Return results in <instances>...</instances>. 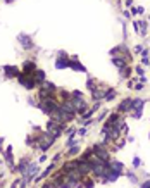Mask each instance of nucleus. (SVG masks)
<instances>
[{"label": "nucleus", "mask_w": 150, "mask_h": 188, "mask_svg": "<svg viewBox=\"0 0 150 188\" xmlns=\"http://www.w3.org/2000/svg\"><path fill=\"white\" fill-rule=\"evenodd\" d=\"M36 142H38V150L40 152H47L48 148L55 143V138L50 133H41V135L36 136Z\"/></svg>", "instance_id": "1"}, {"label": "nucleus", "mask_w": 150, "mask_h": 188, "mask_svg": "<svg viewBox=\"0 0 150 188\" xmlns=\"http://www.w3.org/2000/svg\"><path fill=\"white\" fill-rule=\"evenodd\" d=\"M38 164H40V162H29L26 173L22 174V178H21V180L26 181V183H29L31 180H34V178L38 176V174H36V173H38Z\"/></svg>", "instance_id": "2"}, {"label": "nucleus", "mask_w": 150, "mask_h": 188, "mask_svg": "<svg viewBox=\"0 0 150 188\" xmlns=\"http://www.w3.org/2000/svg\"><path fill=\"white\" fill-rule=\"evenodd\" d=\"M93 155H97L98 159H102V160H110V152H109V148H105L104 143H98V145L93 147Z\"/></svg>", "instance_id": "3"}, {"label": "nucleus", "mask_w": 150, "mask_h": 188, "mask_svg": "<svg viewBox=\"0 0 150 188\" xmlns=\"http://www.w3.org/2000/svg\"><path fill=\"white\" fill-rule=\"evenodd\" d=\"M17 81H19V85L22 86V88H26V90H34V88H36V83H34L33 76H28V74H24V73L17 78Z\"/></svg>", "instance_id": "4"}, {"label": "nucleus", "mask_w": 150, "mask_h": 188, "mask_svg": "<svg viewBox=\"0 0 150 188\" xmlns=\"http://www.w3.org/2000/svg\"><path fill=\"white\" fill-rule=\"evenodd\" d=\"M17 42L21 43V47L24 50H33L34 49V42L31 40V36L26 35V33H19V35H17Z\"/></svg>", "instance_id": "5"}, {"label": "nucleus", "mask_w": 150, "mask_h": 188, "mask_svg": "<svg viewBox=\"0 0 150 188\" xmlns=\"http://www.w3.org/2000/svg\"><path fill=\"white\" fill-rule=\"evenodd\" d=\"M2 69H4V76H5L7 79H10V78H19L21 74H22L19 71V67H16V66H4Z\"/></svg>", "instance_id": "6"}, {"label": "nucleus", "mask_w": 150, "mask_h": 188, "mask_svg": "<svg viewBox=\"0 0 150 188\" xmlns=\"http://www.w3.org/2000/svg\"><path fill=\"white\" fill-rule=\"evenodd\" d=\"M4 160L7 162V166H9V169L10 171H17L16 169V166H14V155H12V145H9L4 150Z\"/></svg>", "instance_id": "7"}, {"label": "nucleus", "mask_w": 150, "mask_h": 188, "mask_svg": "<svg viewBox=\"0 0 150 188\" xmlns=\"http://www.w3.org/2000/svg\"><path fill=\"white\" fill-rule=\"evenodd\" d=\"M69 67L74 69V71H78V73H86V67L78 61V57H76V55H73V59L69 61Z\"/></svg>", "instance_id": "8"}, {"label": "nucleus", "mask_w": 150, "mask_h": 188, "mask_svg": "<svg viewBox=\"0 0 150 188\" xmlns=\"http://www.w3.org/2000/svg\"><path fill=\"white\" fill-rule=\"evenodd\" d=\"M36 69H38V67H36V64H34L33 61H26V62L22 64V73L28 74V76H33V73Z\"/></svg>", "instance_id": "9"}, {"label": "nucleus", "mask_w": 150, "mask_h": 188, "mask_svg": "<svg viewBox=\"0 0 150 188\" xmlns=\"http://www.w3.org/2000/svg\"><path fill=\"white\" fill-rule=\"evenodd\" d=\"M117 111H119V112H130V111H133V98H124L123 102L119 104Z\"/></svg>", "instance_id": "10"}, {"label": "nucleus", "mask_w": 150, "mask_h": 188, "mask_svg": "<svg viewBox=\"0 0 150 188\" xmlns=\"http://www.w3.org/2000/svg\"><path fill=\"white\" fill-rule=\"evenodd\" d=\"M33 79H34V83H36V86H40V85H43L47 79H45V71L43 69H36L33 73Z\"/></svg>", "instance_id": "11"}, {"label": "nucleus", "mask_w": 150, "mask_h": 188, "mask_svg": "<svg viewBox=\"0 0 150 188\" xmlns=\"http://www.w3.org/2000/svg\"><path fill=\"white\" fill-rule=\"evenodd\" d=\"M54 169H55V162H52V164H50V166H48L47 169H45V171H43V173H41V174H38V176L34 178V181H36V183H40V181H43L45 178H48V176H50V173H52Z\"/></svg>", "instance_id": "12"}, {"label": "nucleus", "mask_w": 150, "mask_h": 188, "mask_svg": "<svg viewBox=\"0 0 150 188\" xmlns=\"http://www.w3.org/2000/svg\"><path fill=\"white\" fill-rule=\"evenodd\" d=\"M38 88H40V91H47V93H55V91H57V86H55L52 81H45V83L40 85Z\"/></svg>", "instance_id": "13"}, {"label": "nucleus", "mask_w": 150, "mask_h": 188, "mask_svg": "<svg viewBox=\"0 0 150 188\" xmlns=\"http://www.w3.org/2000/svg\"><path fill=\"white\" fill-rule=\"evenodd\" d=\"M109 169L110 171H116V173H119V174H123L124 166H123V162H119V160H112V162H109Z\"/></svg>", "instance_id": "14"}, {"label": "nucleus", "mask_w": 150, "mask_h": 188, "mask_svg": "<svg viewBox=\"0 0 150 188\" xmlns=\"http://www.w3.org/2000/svg\"><path fill=\"white\" fill-rule=\"evenodd\" d=\"M69 67V59H61V57H57L55 59V69H66Z\"/></svg>", "instance_id": "15"}, {"label": "nucleus", "mask_w": 150, "mask_h": 188, "mask_svg": "<svg viewBox=\"0 0 150 188\" xmlns=\"http://www.w3.org/2000/svg\"><path fill=\"white\" fill-rule=\"evenodd\" d=\"M28 166H29V159H21L19 166H16V169H17V173L24 174L26 173V169H28Z\"/></svg>", "instance_id": "16"}, {"label": "nucleus", "mask_w": 150, "mask_h": 188, "mask_svg": "<svg viewBox=\"0 0 150 188\" xmlns=\"http://www.w3.org/2000/svg\"><path fill=\"white\" fill-rule=\"evenodd\" d=\"M117 95V91L114 90V88H110V90H105L104 91V100H107V102H110V100H114Z\"/></svg>", "instance_id": "17"}, {"label": "nucleus", "mask_w": 150, "mask_h": 188, "mask_svg": "<svg viewBox=\"0 0 150 188\" xmlns=\"http://www.w3.org/2000/svg\"><path fill=\"white\" fill-rule=\"evenodd\" d=\"M92 98H93V102H100V100H104V91L102 90H93L92 91Z\"/></svg>", "instance_id": "18"}, {"label": "nucleus", "mask_w": 150, "mask_h": 188, "mask_svg": "<svg viewBox=\"0 0 150 188\" xmlns=\"http://www.w3.org/2000/svg\"><path fill=\"white\" fill-rule=\"evenodd\" d=\"M112 62L116 64L117 67H124L126 62H128V59H123V57H112Z\"/></svg>", "instance_id": "19"}, {"label": "nucleus", "mask_w": 150, "mask_h": 188, "mask_svg": "<svg viewBox=\"0 0 150 188\" xmlns=\"http://www.w3.org/2000/svg\"><path fill=\"white\" fill-rule=\"evenodd\" d=\"M76 154H80V147H78V145L69 147V150H68V155H69V157H73V155H76Z\"/></svg>", "instance_id": "20"}, {"label": "nucleus", "mask_w": 150, "mask_h": 188, "mask_svg": "<svg viewBox=\"0 0 150 188\" xmlns=\"http://www.w3.org/2000/svg\"><path fill=\"white\" fill-rule=\"evenodd\" d=\"M119 73H121V76H123V78H128V76L131 74V67L124 66V67H121V71H119Z\"/></svg>", "instance_id": "21"}, {"label": "nucleus", "mask_w": 150, "mask_h": 188, "mask_svg": "<svg viewBox=\"0 0 150 188\" xmlns=\"http://www.w3.org/2000/svg\"><path fill=\"white\" fill-rule=\"evenodd\" d=\"M86 86H88V90H90V91L97 90V85L93 83V78H88V81H86Z\"/></svg>", "instance_id": "22"}, {"label": "nucleus", "mask_w": 150, "mask_h": 188, "mask_svg": "<svg viewBox=\"0 0 150 188\" xmlns=\"http://www.w3.org/2000/svg\"><path fill=\"white\" fill-rule=\"evenodd\" d=\"M34 143H36V136H33V135H29L26 138V145H29V147H33Z\"/></svg>", "instance_id": "23"}, {"label": "nucleus", "mask_w": 150, "mask_h": 188, "mask_svg": "<svg viewBox=\"0 0 150 188\" xmlns=\"http://www.w3.org/2000/svg\"><path fill=\"white\" fill-rule=\"evenodd\" d=\"M128 178H130L131 183H138V176H135V173H133V171H128Z\"/></svg>", "instance_id": "24"}, {"label": "nucleus", "mask_w": 150, "mask_h": 188, "mask_svg": "<svg viewBox=\"0 0 150 188\" xmlns=\"http://www.w3.org/2000/svg\"><path fill=\"white\" fill-rule=\"evenodd\" d=\"M140 31H142V35L147 33V22L145 21H140Z\"/></svg>", "instance_id": "25"}, {"label": "nucleus", "mask_w": 150, "mask_h": 188, "mask_svg": "<svg viewBox=\"0 0 150 188\" xmlns=\"http://www.w3.org/2000/svg\"><path fill=\"white\" fill-rule=\"evenodd\" d=\"M140 166H142V159H140V157H135V159H133V167L136 169V167H140Z\"/></svg>", "instance_id": "26"}, {"label": "nucleus", "mask_w": 150, "mask_h": 188, "mask_svg": "<svg viewBox=\"0 0 150 188\" xmlns=\"http://www.w3.org/2000/svg\"><path fill=\"white\" fill-rule=\"evenodd\" d=\"M131 12H133L135 16H136V14H142V12H143V7H133V10H131Z\"/></svg>", "instance_id": "27"}, {"label": "nucleus", "mask_w": 150, "mask_h": 188, "mask_svg": "<svg viewBox=\"0 0 150 188\" xmlns=\"http://www.w3.org/2000/svg\"><path fill=\"white\" fill-rule=\"evenodd\" d=\"M76 135H80V136H85V135H86V128H80V130L76 131Z\"/></svg>", "instance_id": "28"}, {"label": "nucleus", "mask_w": 150, "mask_h": 188, "mask_svg": "<svg viewBox=\"0 0 150 188\" xmlns=\"http://www.w3.org/2000/svg\"><path fill=\"white\" fill-rule=\"evenodd\" d=\"M83 187H85V188H93V181L88 180L86 183H83Z\"/></svg>", "instance_id": "29"}, {"label": "nucleus", "mask_w": 150, "mask_h": 188, "mask_svg": "<svg viewBox=\"0 0 150 188\" xmlns=\"http://www.w3.org/2000/svg\"><path fill=\"white\" fill-rule=\"evenodd\" d=\"M142 188H150V180H147L145 183H142Z\"/></svg>", "instance_id": "30"}, {"label": "nucleus", "mask_w": 150, "mask_h": 188, "mask_svg": "<svg viewBox=\"0 0 150 188\" xmlns=\"http://www.w3.org/2000/svg\"><path fill=\"white\" fill-rule=\"evenodd\" d=\"M133 88H135V90H142V88H143V83H138V85H135Z\"/></svg>", "instance_id": "31"}, {"label": "nucleus", "mask_w": 150, "mask_h": 188, "mask_svg": "<svg viewBox=\"0 0 150 188\" xmlns=\"http://www.w3.org/2000/svg\"><path fill=\"white\" fill-rule=\"evenodd\" d=\"M45 160H47V155H45V154H43V155H40V159H38V162H45Z\"/></svg>", "instance_id": "32"}, {"label": "nucleus", "mask_w": 150, "mask_h": 188, "mask_svg": "<svg viewBox=\"0 0 150 188\" xmlns=\"http://www.w3.org/2000/svg\"><path fill=\"white\" fill-rule=\"evenodd\" d=\"M2 145H4V136H0V152L4 154V148H2Z\"/></svg>", "instance_id": "33"}, {"label": "nucleus", "mask_w": 150, "mask_h": 188, "mask_svg": "<svg viewBox=\"0 0 150 188\" xmlns=\"http://www.w3.org/2000/svg\"><path fill=\"white\" fill-rule=\"evenodd\" d=\"M142 62H143L145 66H148V64H150V59H148V57H143V61H142Z\"/></svg>", "instance_id": "34"}, {"label": "nucleus", "mask_w": 150, "mask_h": 188, "mask_svg": "<svg viewBox=\"0 0 150 188\" xmlns=\"http://www.w3.org/2000/svg\"><path fill=\"white\" fill-rule=\"evenodd\" d=\"M136 73H138V74H140V78L143 76V69H142V67H136Z\"/></svg>", "instance_id": "35"}, {"label": "nucleus", "mask_w": 150, "mask_h": 188, "mask_svg": "<svg viewBox=\"0 0 150 188\" xmlns=\"http://www.w3.org/2000/svg\"><path fill=\"white\" fill-rule=\"evenodd\" d=\"M142 50H143L142 49V45H136V47H135V52H142Z\"/></svg>", "instance_id": "36"}, {"label": "nucleus", "mask_w": 150, "mask_h": 188, "mask_svg": "<svg viewBox=\"0 0 150 188\" xmlns=\"http://www.w3.org/2000/svg\"><path fill=\"white\" fill-rule=\"evenodd\" d=\"M126 5H133V0H126Z\"/></svg>", "instance_id": "37"}, {"label": "nucleus", "mask_w": 150, "mask_h": 188, "mask_svg": "<svg viewBox=\"0 0 150 188\" xmlns=\"http://www.w3.org/2000/svg\"><path fill=\"white\" fill-rule=\"evenodd\" d=\"M5 2H7V4H10V2H14V0H5Z\"/></svg>", "instance_id": "38"}]
</instances>
